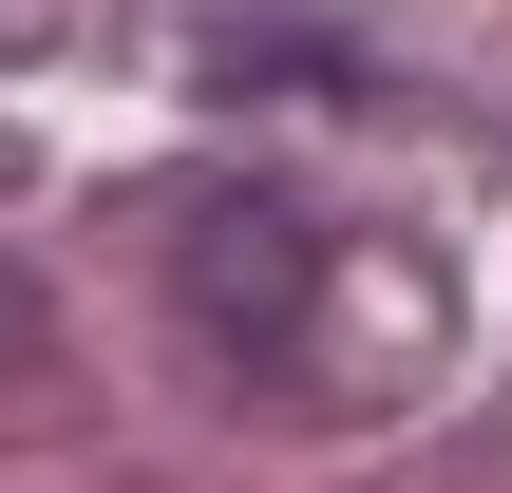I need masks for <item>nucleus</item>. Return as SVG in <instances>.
I'll return each instance as SVG.
<instances>
[{"instance_id":"nucleus-1","label":"nucleus","mask_w":512,"mask_h":493,"mask_svg":"<svg viewBox=\"0 0 512 493\" xmlns=\"http://www.w3.org/2000/svg\"><path fill=\"white\" fill-rule=\"evenodd\" d=\"M171 285H190V323H209L228 361H285L304 304H323V228H304L285 190H190V209H171Z\"/></svg>"},{"instance_id":"nucleus-2","label":"nucleus","mask_w":512,"mask_h":493,"mask_svg":"<svg viewBox=\"0 0 512 493\" xmlns=\"http://www.w3.org/2000/svg\"><path fill=\"white\" fill-rule=\"evenodd\" d=\"M38 361H57V304H38V285L0 266V380H38Z\"/></svg>"}]
</instances>
